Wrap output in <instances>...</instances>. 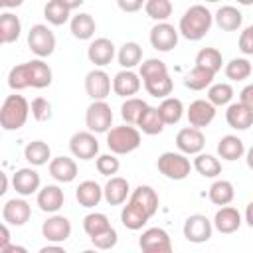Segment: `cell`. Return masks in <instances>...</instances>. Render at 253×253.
Here are the masks:
<instances>
[{"label": "cell", "instance_id": "d590c367", "mask_svg": "<svg viewBox=\"0 0 253 253\" xmlns=\"http://www.w3.org/2000/svg\"><path fill=\"white\" fill-rule=\"evenodd\" d=\"M184 111L186 109H184L182 101L176 99V97H166L158 105V113H160L164 125H176V123H180V119L184 117Z\"/></svg>", "mask_w": 253, "mask_h": 253}, {"label": "cell", "instance_id": "7dc6e473", "mask_svg": "<svg viewBox=\"0 0 253 253\" xmlns=\"http://www.w3.org/2000/svg\"><path fill=\"white\" fill-rule=\"evenodd\" d=\"M166 73H168V67H166V63H164L162 59H158V57H148V59H144V61L140 63V71H138V75H140L142 81H144V79H150V77L166 75Z\"/></svg>", "mask_w": 253, "mask_h": 253}, {"label": "cell", "instance_id": "ac0fdd59", "mask_svg": "<svg viewBox=\"0 0 253 253\" xmlns=\"http://www.w3.org/2000/svg\"><path fill=\"white\" fill-rule=\"evenodd\" d=\"M87 57L95 67H105L115 57V43L109 38H97L87 47Z\"/></svg>", "mask_w": 253, "mask_h": 253}, {"label": "cell", "instance_id": "484cf974", "mask_svg": "<svg viewBox=\"0 0 253 253\" xmlns=\"http://www.w3.org/2000/svg\"><path fill=\"white\" fill-rule=\"evenodd\" d=\"M75 198H77L79 206H83V208H95L103 200V188L95 180H85V182H81L77 186Z\"/></svg>", "mask_w": 253, "mask_h": 253}, {"label": "cell", "instance_id": "94428289", "mask_svg": "<svg viewBox=\"0 0 253 253\" xmlns=\"http://www.w3.org/2000/svg\"><path fill=\"white\" fill-rule=\"evenodd\" d=\"M59 2H61V4H65L69 10H77L85 0H59Z\"/></svg>", "mask_w": 253, "mask_h": 253}, {"label": "cell", "instance_id": "cb8c5ba5", "mask_svg": "<svg viewBox=\"0 0 253 253\" xmlns=\"http://www.w3.org/2000/svg\"><path fill=\"white\" fill-rule=\"evenodd\" d=\"M241 213L233 206H221L213 215V227L219 233H235L241 227Z\"/></svg>", "mask_w": 253, "mask_h": 253}, {"label": "cell", "instance_id": "5b68a950", "mask_svg": "<svg viewBox=\"0 0 253 253\" xmlns=\"http://www.w3.org/2000/svg\"><path fill=\"white\" fill-rule=\"evenodd\" d=\"M156 166L158 172L168 180H184L192 170V164L184 152H162L156 160Z\"/></svg>", "mask_w": 253, "mask_h": 253}, {"label": "cell", "instance_id": "11a10c76", "mask_svg": "<svg viewBox=\"0 0 253 253\" xmlns=\"http://www.w3.org/2000/svg\"><path fill=\"white\" fill-rule=\"evenodd\" d=\"M0 233H2V237H0V249H2V247H6L10 243V229H8V223L6 221L0 225Z\"/></svg>", "mask_w": 253, "mask_h": 253}, {"label": "cell", "instance_id": "e575fe53", "mask_svg": "<svg viewBox=\"0 0 253 253\" xmlns=\"http://www.w3.org/2000/svg\"><path fill=\"white\" fill-rule=\"evenodd\" d=\"M117 59H119V65L123 69H132L142 61V47L136 42H125L119 47Z\"/></svg>", "mask_w": 253, "mask_h": 253}, {"label": "cell", "instance_id": "e0dca14e", "mask_svg": "<svg viewBox=\"0 0 253 253\" xmlns=\"http://www.w3.org/2000/svg\"><path fill=\"white\" fill-rule=\"evenodd\" d=\"M32 215V208L26 200L22 198H12L8 200L4 206H2V219L8 223V225H24Z\"/></svg>", "mask_w": 253, "mask_h": 253}, {"label": "cell", "instance_id": "3957f363", "mask_svg": "<svg viewBox=\"0 0 253 253\" xmlns=\"http://www.w3.org/2000/svg\"><path fill=\"white\" fill-rule=\"evenodd\" d=\"M30 113V103L24 95H8L0 109V126L4 130H18L26 125Z\"/></svg>", "mask_w": 253, "mask_h": 253}, {"label": "cell", "instance_id": "ab89813d", "mask_svg": "<svg viewBox=\"0 0 253 253\" xmlns=\"http://www.w3.org/2000/svg\"><path fill=\"white\" fill-rule=\"evenodd\" d=\"M146 107H148L146 101H142V99H138V97H126L125 103L121 105V117H123L125 123L136 125Z\"/></svg>", "mask_w": 253, "mask_h": 253}, {"label": "cell", "instance_id": "d6a6232c", "mask_svg": "<svg viewBox=\"0 0 253 253\" xmlns=\"http://www.w3.org/2000/svg\"><path fill=\"white\" fill-rule=\"evenodd\" d=\"M213 77H215L213 71L200 67V65H194V69H190L188 75L184 77V85L190 91H204L206 87H210L213 83Z\"/></svg>", "mask_w": 253, "mask_h": 253}, {"label": "cell", "instance_id": "52a82bcc", "mask_svg": "<svg viewBox=\"0 0 253 253\" xmlns=\"http://www.w3.org/2000/svg\"><path fill=\"white\" fill-rule=\"evenodd\" d=\"M85 125L91 132H109L113 126V111L107 101H93L85 111Z\"/></svg>", "mask_w": 253, "mask_h": 253}, {"label": "cell", "instance_id": "e7e4bbea", "mask_svg": "<svg viewBox=\"0 0 253 253\" xmlns=\"http://www.w3.org/2000/svg\"><path fill=\"white\" fill-rule=\"evenodd\" d=\"M237 4H241V6H253V0H237Z\"/></svg>", "mask_w": 253, "mask_h": 253}, {"label": "cell", "instance_id": "8992f818", "mask_svg": "<svg viewBox=\"0 0 253 253\" xmlns=\"http://www.w3.org/2000/svg\"><path fill=\"white\" fill-rule=\"evenodd\" d=\"M28 47L38 57H49L55 51V34L45 24H34L28 32Z\"/></svg>", "mask_w": 253, "mask_h": 253}, {"label": "cell", "instance_id": "9c48e42d", "mask_svg": "<svg viewBox=\"0 0 253 253\" xmlns=\"http://www.w3.org/2000/svg\"><path fill=\"white\" fill-rule=\"evenodd\" d=\"M138 247L146 253H170L172 239L166 229L162 227H148L138 237Z\"/></svg>", "mask_w": 253, "mask_h": 253}, {"label": "cell", "instance_id": "f907efd6", "mask_svg": "<svg viewBox=\"0 0 253 253\" xmlns=\"http://www.w3.org/2000/svg\"><path fill=\"white\" fill-rule=\"evenodd\" d=\"M30 111H32V117L38 123H45V121L51 119V103L43 97H36L30 105Z\"/></svg>", "mask_w": 253, "mask_h": 253}, {"label": "cell", "instance_id": "f546056e", "mask_svg": "<svg viewBox=\"0 0 253 253\" xmlns=\"http://www.w3.org/2000/svg\"><path fill=\"white\" fill-rule=\"evenodd\" d=\"M20 32H22V22L16 14L12 12L0 14V42L4 45L14 43L20 38Z\"/></svg>", "mask_w": 253, "mask_h": 253}, {"label": "cell", "instance_id": "44dd1931", "mask_svg": "<svg viewBox=\"0 0 253 253\" xmlns=\"http://www.w3.org/2000/svg\"><path fill=\"white\" fill-rule=\"evenodd\" d=\"M113 91L119 97H134L140 91V75H136L132 69H121L113 77Z\"/></svg>", "mask_w": 253, "mask_h": 253}, {"label": "cell", "instance_id": "7bdbcfd3", "mask_svg": "<svg viewBox=\"0 0 253 253\" xmlns=\"http://www.w3.org/2000/svg\"><path fill=\"white\" fill-rule=\"evenodd\" d=\"M221 63H223L221 51L215 49V47H202L198 51V55H196V65L206 67V69H210L213 73H217L221 69Z\"/></svg>", "mask_w": 253, "mask_h": 253}, {"label": "cell", "instance_id": "9f6ffc18", "mask_svg": "<svg viewBox=\"0 0 253 253\" xmlns=\"http://www.w3.org/2000/svg\"><path fill=\"white\" fill-rule=\"evenodd\" d=\"M2 253H26V247H20V245H6V247H2L0 249Z\"/></svg>", "mask_w": 253, "mask_h": 253}, {"label": "cell", "instance_id": "7402d4cb", "mask_svg": "<svg viewBox=\"0 0 253 253\" xmlns=\"http://www.w3.org/2000/svg\"><path fill=\"white\" fill-rule=\"evenodd\" d=\"M49 176L61 184H69L77 178V162L69 156H55L49 160Z\"/></svg>", "mask_w": 253, "mask_h": 253}, {"label": "cell", "instance_id": "8d00e7d4", "mask_svg": "<svg viewBox=\"0 0 253 253\" xmlns=\"http://www.w3.org/2000/svg\"><path fill=\"white\" fill-rule=\"evenodd\" d=\"M192 166H194L196 172H198L200 176H204V178H217V176L221 174V162H219L213 154H204V152L196 154Z\"/></svg>", "mask_w": 253, "mask_h": 253}, {"label": "cell", "instance_id": "f1b7e54d", "mask_svg": "<svg viewBox=\"0 0 253 253\" xmlns=\"http://www.w3.org/2000/svg\"><path fill=\"white\" fill-rule=\"evenodd\" d=\"M213 20H215V24H217L219 30H223V32H235L243 24V14L235 6H221L215 12Z\"/></svg>", "mask_w": 253, "mask_h": 253}, {"label": "cell", "instance_id": "bcb514c9", "mask_svg": "<svg viewBox=\"0 0 253 253\" xmlns=\"http://www.w3.org/2000/svg\"><path fill=\"white\" fill-rule=\"evenodd\" d=\"M233 99V87L229 83H213L208 89V101L215 107L229 105Z\"/></svg>", "mask_w": 253, "mask_h": 253}, {"label": "cell", "instance_id": "5bb4252c", "mask_svg": "<svg viewBox=\"0 0 253 253\" xmlns=\"http://www.w3.org/2000/svg\"><path fill=\"white\" fill-rule=\"evenodd\" d=\"M128 204H132L134 208H138L144 215L152 217V215L158 211V194H156V190H154L152 186L140 184V186H136V188L130 192Z\"/></svg>", "mask_w": 253, "mask_h": 253}, {"label": "cell", "instance_id": "d6986e66", "mask_svg": "<svg viewBox=\"0 0 253 253\" xmlns=\"http://www.w3.org/2000/svg\"><path fill=\"white\" fill-rule=\"evenodd\" d=\"M40 184L42 178L34 168H20L12 176V186L20 196H32L40 192Z\"/></svg>", "mask_w": 253, "mask_h": 253}, {"label": "cell", "instance_id": "b9f144b4", "mask_svg": "<svg viewBox=\"0 0 253 253\" xmlns=\"http://www.w3.org/2000/svg\"><path fill=\"white\" fill-rule=\"evenodd\" d=\"M225 77L231 81H245L251 73H253V65L247 57H233L227 65H225Z\"/></svg>", "mask_w": 253, "mask_h": 253}, {"label": "cell", "instance_id": "2e32d148", "mask_svg": "<svg viewBox=\"0 0 253 253\" xmlns=\"http://www.w3.org/2000/svg\"><path fill=\"white\" fill-rule=\"evenodd\" d=\"M186 117H188L190 126L204 128L215 119V105H211L208 99H196L186 109Z\"/></svg>", "mask_w": 253, "mask_h": 253}, {"label": "cell", "instance_id": "db71d44e", "mask_svg": "<svg viewBox=\"0 0 253 253\" xmlns=\"http://www.w3.org/2000/svg\"><path fill=\"white\" fill-rule=\"evenodd\" d=\"M239 101L245 103L249 109H253V83H249V85H245V87L241 89V93H239Z\"/></svg>", "mask_w": 253, "mask_h": 253}, {"label": "cell", "instance_id": "f5cc1de1", "mask_svg": "<svg viewBox=\"0 0 253 253\" xmlns=\"http://www.w3.org/2000/svg\"><path fill=\"white\" fill-rule=\"evenodd\" d=\"M144 4H146V0H117V6L126 14L138 12L140 8H144Z\"/></svg>", "mask_w": 253, "mask_h": 253}, {"label": "cell", "instance_id": "f6af8a7d", "mask_svg": "<svg viewBox=\"0 0 253 253\" xmlns=\"http://www.w3.org/2000/svg\"><path fill=\"white\" fill-rule=\"evenodd\" d=\"M144 12L154 22H166L172 16V2L170 0H146Z\"/></svg>", "mask_w": 253, "mask_h": 253}, {"label": "cell", "instance_id": "03108f58", "mask_svg": "<svg viewBox=\"0 0 253 253\" xmlns=\"http://www.w3.org/2000/svg\"><path fill=\"white\" fill-rule=\"evenodd\" d=\"M206 2H219V0H206Z\"/></svg>", "mask_w": 253, "mask_h": 253}, {"label": "cell", "instance_id": "d4e9b609", "mask_svg": "<svg viewBox=\"0 0 253 253\" xmlns=\"http://www.w3.org/2000/svg\"><path fill=\"white\" fill-rule=\"evenodd\" d=\"M225 121L235 130H247L249 126H253V109H249L241 101L229 103L225 111Z\"/></svg>", "mask_w": 253, "mask_h": 253}, {"label": "cell", "instance_id": "6125c7cd", "mask_svg": "<svg viewBox=\"0 0 253 253\" xmlns=\"http://www.w3.org/2000/svg\"><path fill=\"white\" fill-rule=\"evenodd\" d=\"M245 160H247V166L253 170V146H251V148L245 152Z\"/></svg>", "mask_w": 253, "mask_h": 253}, {"label": "cell", "instance_id": "603a6c76", "mask_svg": "<svg viewBox=\"0 0 253 253\" xmlns=\"http://www.w3.org/2000/svg\"><path fill=\"white\" fill-rule=\"evenodd\" d=\"M130 194V186H128V180L121 178V176H111L107 180V184L103 186V200L109 204V206H121L126 202Z\"/></svg>", "mask_w": 253, "mask_h": 253}, {"label": "cell", "instance_id": "1f68e13d", "mask_svg": "<svg viewBox=\"0 0 253 253\" xmlns=\"http://www.w3.org/2000/svg\"><path fill=\"white\" fill-rule=\"evenodd\" d=\"M24 158L32 166H43V164H47L51 160V148L43 140H32L24 148Z\"/></svg>", "mask_w": 253, "mask_h": 253}, {"label": "cell", "instance_id": "60d3db41", "mask_svg": "<svg viewBox=\"0 0 253 253\" xmlns=\"http://www.w3.org/2000/svg\"><path fill=\"white\" fill-rule=\"evenodd\" d=\"M69 14H71V10H69L65 4H61L59 0H49V2L43 6V18H45L47 24H51V26H63L65 22L71 20Z\"/></svg>", "mask_w": 253, "mask_h": 253}, {"label": "cell", "instance_id": "ffe728a7", "mask_svg": "<svg viewBox=\"0 0 253 253\" xmlns=\"http://www.w3.org/2000/svg\"><path fill=\"white\" fill-rule=\"evenodd\" d=\"M36 202H38V206H40L42 211H45V213H57L59 208L65 202V196H63V190L57 184H47V186L40 188Z\"/></svg>", "mask_w": 253, "mask_h": 253}, {"label": "cell", "instance_id": "83f0119b", "mask_svg": "<svg viewBox=\"0 0 253 253\" xmlns=\"http://www.w3.org/2000/svg\"><path fill=\"white\" fill-rule=\"evenodd\" d=\"M217 154L219 158L227 160V162H233V160H239L243 154H245V144L239 136L235 134H225L219 138L217 142Z\"/></svg>", "mask_w": 253, "mask_h": 253}, {"label": "cell", "instance_id": "816d5d0a", "mask_svg": "<svg viewBox=\"0 0 253 253\" xmlns=\"http://www.w3.org/2000/svg\"><path fill=\"white\" fill-rule=\"evenodd\" d=\"M239 51L243 55H253V24L247 26L239 36Z\"/></svg>", "mask_w": 253, "mask_h": 253}, {"label": "cell", "instance_id": "681fc988", "mask_svg": "<svg viewBox=\"0 0 253 253\" xmlns=\"http://www.w3.org/2000/svg\"><path fill=\"white\" fill-rule=\"evenodd\" d=\"M119 241V235H117V229L111 225L109 229L101 231L99 235H93L91 237V243L95 245V249H101V251H107V249H113Z\"/></svg>", "mask_w": 253, "mask_h": 253}, {"label": "cell", "instance_id": "277c9868", "mask_svg": "<svg viewBox=\"0 0 253 253\" xmlns=\"http://www.w3.org/2000/svg\"><path fill=\"white\" fill-rule=\"evenodd\" d=\"M107 146L115 154H130L140 146V130L128 123L111 126V130L107 132Z\"/></svg>", "mask_w": 253, "mask_h": 253}, {"label": "cell", "instance_id": "91938a15", "mask_svg": "<svg viewBox=\"0 0 253 253\" xmlns=\"http://www.w3.org/2000/svg\"><path fill=\"white\" fill-rule=\"evenodd\" d=\"M24 4V0H0V6L2 8H18V6H22Z\"/></svg>", "mask_w": 253, "mask_h": 253}, {"label": "cell", "instance_id": "6da1fadb", "mask_svg": "<svg viewBox=\"0 0 253 253\" xmlns=\"http://www.w3.org/2000/svg\"><path fill=\"white\" fill-rule=\"evenodd\" d=\"M49 85H51V69L42 57L20 63L12 67L8 73V87L14 91H22L26 87L45 89Z\"/></svg>", "mask_w": 253, "mask_h": 253}, {"label": "cell", "instance_id": "c3c4849f", "mask_svg": "<svg viewBox=\"0 0 253 253\" xmlns=\"http://www.w3.org/2000/svg\"><path fill=\"white\" fill-rule=\"evenodd\" d=\"M95 166H97V172H99L101 176H109V178H111V176H115V174L119 172L121 162H119L117 154L111 152V154H101V156H97Z\"/></svg>", "mask_w": 253, "mask_h": 253}, {"label": "cell", "instance_id": "680465c9", "mask_svg": "<svg viewBox=\"0 0 253 253\" xmlns=\"http://www.w3.org/2000/svg\"><path fill=\"white\" fill-rule=\"evenodd\" d=\"M245 221H247V225L253 229V202H249L247 208H245Z\"/></svg>", "mask_w": 253, "mask_h": 253}, {"label": "cell", "instance_id": "f35d334b", "mask_svg": "<svg viewBox=\"0 0 253 253\" xmlns=\"http://www.w3.org/2000/svg\"><path fill=\"white\" fill-rule=\"evenodd\" d=\"M144 89L148 91V95L156 97V99H166L172 89H174V83L170 79V75H158V77H150V79H144Z\"/></svg>", "mask_w": 253, "mask_h": 253}, {"label": "cell", "instance_id": "836d02e7", "mask_svg": "<svg viewBox=\"0 0 253 253\" xmlns=\"http://www.w3.org/2000/svg\"><path fill=\"white\" fill-rule=\"evenodd\" d=\"M208 198L215 206H227L235 198V188L229 180H215L208 190Z\"/></svg>", "mask_w": 253, "mask_h": 253}, {"label": "cell", "instance_id": "ee69618b", "mask_svg": "<svg viewBox=\"0 0 253 253\" xmlns=\"http://www.w3.org/2000/svg\"><path fill=\"white\" fill-rule=\"evenodd\" d=\"M109 227H111V221H109V217H107L105 213H101V211H91V213H87V215L83 217V231H85L89 237L99 235L101 231H105V229H109Z\"/></svg>", "mask_w": 253, "mask_h": 253}, {"label": "cell", "instance_id": "7a4b0ae2", "mask_svg": "<svg viewBox=\"0 0 253 253\" xmlns=\"http://www.w3.org/2000/svg\"><path fill=\"white\" fill-rule=\"evenodd\" d=\"M211 24H213V14L206 6L196 4V6H190L182 14L180 24H178V32L190 42H200L210 32Z\"/></svg>", "mask_w": 253, "mask_h": 253}, {"label": "cell", "instance_id": "7c38bea8", "mask_svg": "<svg viewBox=\"0 0 253 253\" xmlns=\"http://www.w3.org/2000/svg\"><path fill=\"white\" fill-rule=\"evenodd\" d=\"M111 87H113L111 77L103 69H91L85 75V93L93 101H105L111 95Z\"/></svg>", "mask_w": 253, "mask_h": 253}, {"label": "cell", "instance_id": "30bf717a", "mask_svg": "<svg viewBox=\"0 0 253 253\" xmlns=\"http://www.w3.org/2000/svg\"><path fill=\"white\" fill-rule=\"evenodd\" d=\"M178 34L180 32L172 24H168V22H156L152 26V30H150L148 40H150V45L156 51L166 53V51H172L178 45Z\"/></svg>", "mask_w": 253, "mask_h": 253}, {"label": "cell", "instance_id": "6f0895ef", "mask_svg": "<svg viewBox=\"0 0 253 253\" xmlns=\"http://www.w3.org/2000/svg\"><path fill=\"white\" fill-rule=\"evenodd\" d=\"M51 251H57V253H65V249L59 245V243H53V245H45L40 249V253H51Z\"/></svg>", "mask_w": 253, "mask_h": 253}, {"label": "cell", "instance_id": "4dcf8cb0", "mask_svg": "<svg viewBox=\"0 0 253 253\" xmlns=\"http://www.w3.org/2000/svg\"><path fill=\"white\" fill-rule=\"evenodd\" d=\"M136 126H138V130H142L144 134H160L162 130H164V121H162V117H160V113H158V107H146L144 109V113H142V117L138 119V123H136Z\"/></svg>", "mask_w": 253, "mask_h": 253}, {"label": "cell", "instance_id": "8fae6325", "mask_svg": "<svg viewBox=\"0 0 253 253\" xmlns=\"http://www.w3.org/2000/svg\"><path fill=\"white\" fill-rule=\"evenodd\" d=\"M69 150L79 160H93L99 154V140L91 130H79L69 138Z\"/></svg>", "mask_w": 253, "mask_h": 253}, {"label": "cell", "instance_id": "4316f807", "mask_svg": "<svg viewBox=\"0 0 253 253\" xmlns=\"http://www.w3.org/2000/svg\"><path fill=\"white\" fill-rule=\"evenodd\" d=\"M69 30H71L73 38H77V40H83V42H85V40H91V38L95 36L97 24H95V20H93V16H91V14L81 12V14L71 16V20H69Z\"/></svg>", "mask_w": 253, "mask_h": 253}, {"label": "cell", "instance_id": "be15d7a7", "mask_svg": "<svg viewBox=\"0 0 253 253\" xmlns=\"http://www.w3.org/2000/svg\"><path fill=\"white\" fill-rule=\"evenodd\" d=\"M6 192H8V176H6V174H2V190H0V194L4 196Z\"/></svg>", "mask_w": 253, "mask_h": 253}, {"label": "cell", "instance_id": "74e56055", "mask_svg": "<svg viewBox=\"0 0 253 253\" xmlns=\"http://www.w3.org/2000/svg\"><path fill=\"white\" fill-rule=\"evenodd\" d=\"M148 215H144L138 208H134L132 204H128L126 202V206L121 210V223L126 227V229H130V231H138V229H142L146 223H148Z\"/></svg>", "mask_w": 253, "mask_h": 253}, {"label": "cell", "instance_id": "4fadbf2b", "mask_svg": "<svg viewBox=\"0 0 253 253\" xmlns=\"http://www.w3.org/2000/svg\"><path fill=\"white\" fill-rule=\"evenodd\" d=\"M42 235L49 243H63L71 235V221L65 215L51 213L43 223H42Z\"/></svg>", "mask_w": 253, "mask_h": 253}, {"label": "cell", "instance_id": "9a60e30c", "mask_svg": "<svg viewBox=\"0 0 253 253\" xmlns=\"http://www.w3.org/2000/svg\"><path fill=\"white\" fill-rule=\"evenodd\" d=\"M176 146L184 154H200L206 146V136H204L202 128L184 126L176 134Z\"/></svg>", "mask_w": 253, "mask_h": 253}, {"label": "cell", "instance_id": "ba28073f", "mask_svg": "<svg viewBox=\"0 0 253 253\" xmlns=\"http://www.w3.org/2000/svg\"><path fill=\"white\" fill-rule=\"evenodd\" d=\"M182 231L190 243H206L211 237L213 221H210L204 213H192L186 217Z\"/></svg>", "mask_w": 253, "mask_h": 253}]
</instances>
